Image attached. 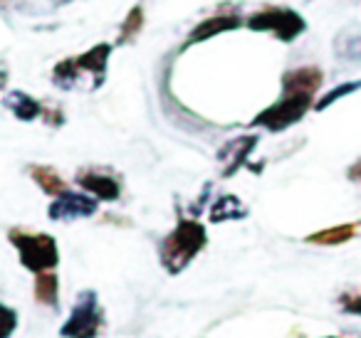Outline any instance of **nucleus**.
<instances>
[{
  "label": "nucleus",
  "instance_id": "f257e3e1",
  "mask_svg": "<svg viewBox=\"0 0 361 338\" xmlns=\"http://www.w3.org/2000/svg\"><path fill=\"white\" fill-rule=\"evenodd\" d=\"M208 234L198 220H180L176 230L161 244V264L169 274H178L206 247Z\"/></svg>",
  "mask_w": 361,
  "mask_h": 338
},
{
  "label": "nucleus",
  "instance_id": "f03ea898",
  "mask_svg": "<svg viewBox=\"0 0 361 338\" xmlns=\"http://www.w3.org/2000/svg\"><path fill=\"white\" fill-rule=\"evenodd\" d=\"M8 239L18 247L20 252V262L25 264V269L40 274L50 272L60 264V252H57L55 237L42 232H23V230H11Z\"/></svg>",
  "mask_w": 361,
  "mask_h": 338
},
{
  "label": "nucleus",
  "instance_id": "7ed1b4c3",
  "mask_svg": "<svg viewBox=\"0 0 361 338\" xmlns=\"http://www.w3.org/2000/svg\"><path fill=\"white\" fill-rule=\"evenodd\" d=\"M247 27L255 32H272L277 40L292 42L307 30V23L300 13L290 8H265L247 20Z\"/></svg>",
  "mask_w": 361,
  "mask_h": 338
},
{
  "label": "nucleus",
  "instance_id": "20e7f679",
  "mask_svg": "<svg viewBox=\"0 0 361 338\" xmlns=\"http://www.w3.org/2000/svg\"><path fill=\"white\" fill-rule=\"evenodd\" d=\"M314 94H282L280 101L267 106L262 114L250 121V126H265L267 131H285L310 111Z\"/></svg>",
  "mask_w": 361,
  "mask_h": 338
},
{
  "label": "nucleus",
  "instance_id": "39448f33",
  "mask_svg": "<svg viewBox=\"0 0 361 338\" xmlns=\"http://www.w3.org/2000/svg\"><path fill=\"white\" fill-rule=\"evenodd\" d=\"M102 328V308L94 292H82L72 308V316L62 326L65 338H94Z\"/></svg>",
  "mask_w": 361,
  "mask_h": 338
},
{
  "label": "nucleus",
  "instance_id": "423d86ee",
  "mask_svg": "<svg viewBox=\"0 0 361 338\" xmlns=\"http://www.w3.org/2000/svg\"><path fill=\"white\" fill-rule=\"evenodd\" d=\"M97 213V198H90L85 193H75V190H65L55 198L50 205V220L55 223H67V220H80L90 218Z\"/></svg>",
  "mask_w": 361,
  "mask_h": 338
},
{
  "label": "nucleus",
  "instance_id": "0eeeda50",
  "mask_svg": "<svg viewBox=\"0 0 361 338\" xmlns=\"http://www.w3.org/2000/svg\"><path fill=\"white\" fill-rule=\"evenodd\" d=\"M255 146H257V136H252V134L228 141V144L221 149V154H218V158L223 161V175H226V178H231L238 168H243V165H245V161H247V156L252 154V149H255Z\"/></svg>",
  "mask_w": 361,
  "mask_h": 338
},
{
  "label": "nucleus",
  "instance_id": "6e6552de",
  "mask_svg": "<svg viewBox=\"0 0 361 338\" xmlns=\"http://www.w3.org/2000/svg\"><path fill=\"white\" fill-rule=\"evenodd\" d=\"M77 183L99 200H116L121 195L119 180L109 173H102V170H80L77 173Z\"/></svg>",
  "mask_w": 361,
  "mask_h": 338
},
{
  "label": "nucleus",
  "instance_id": "1a4fd4ad",
  "mask_svg": "<svg viewBox=\"0 0 361 338\" xmlns=\"http://www.w3.org/2000/svg\"><path fill=\"white\" fill-rule=\"evenodd\" d=\"M322 72L317 67H302L292 70L282 77V94H314L322 87Z\"/></svg>",
  "mask_w": 361,
  "mask_h": 338
},
{
  "label": "nucleus",
  "instance_id": "9d476101",
  "mask_svg": "<svg viewBox=\"0 0 361 338\" xmlns=\"http://www.w3.org/2000/svg\"><path fill=\"white\" fill-rule=\"evenodd\" d=\"M109 55H111V45L102 42V45H94L90 52H85V55L77 57V62H80V70L94 77V84H92V89H97V87L104 82V72H106Z\"/></svg>",
  "mask_w": 361,
  "mask_h": 338
},
{
  "label": "nucleus",
  "instance_id": "9b49d317",
  "mask_svg": "<svg viewBox=\"0 0 361 338\" xmlns=\"http://www.w3.org/2000/svg\"><path fill=\"white\" fill-rule=\"evenodd\" d=\"M235 27H240V18L238 15H226V13L213 15V18H208V20H203L201 25L193 27L191 37H188V45H193V42H203L213 35H221V32L235 30Z\"/></svg>",
  "mask_w": 361,
  "mask_h": 338
},
{
  "label": "nucleus",
  "instance_id": "f8f14e48",
  "mask_svg": "<svg viewBox=\"0 0 361 338\" xmlns=\"http://www.w3.org/2000/svg\"><path fill=\"white\" fill-rule=\"evenodd\" d=\"M3 106H6L8 111H13V116H18L20 121H32L42 114L40 101H35L27 92H20V89L8 92L6 99H3Z\"/></svg>",
  "mask_w": 361,
  "mask_h": 338
},
{
  "label": "nucleus",
  "instance_id": "ddd939ff",
  "mask_svg": "<svg viewBox=\"0 0 361 338\" xmlns=\"http://www.w3.org/2000/svg\"><path fill=\"white\" fill-rule=\"evenodd\" d=\"M334 55L344 62H361V30H344L334 40Z\"/></svg>",
  "mask_w": 361,
  "mask_h": 338
},
{
  "label": "nucleus",
  "instance_id": "4468645a",
  "mask_svg": "<svg viewBox=\"0 0 361 338\" xmlns=\"http://www.w3.org/2000/svg\"><path fill=\"white\" fill-rule=\"evenodd\" d=\"M247 210L235 195H221L211 208V223H226V220L245 218Z\"/></svg>",
  "mask_w": 361,
  "mask_h": 338
},
{
  "label": "nucleus",
  "instance_id": "2eb2a0df",
  "mask_svg": "<svg viewBox=\"0 0 361 338\" xmlns=\"http://www.w3.org/2000/svg\"><path fill=\"white\" fill-rule=\"evenodd\" d=\"M356 230H359V225H354V223L336 225V227H329V230H322V232L310 234V237H307V242L324 244V247H331V244H344V242H349V239L354 237Z\"/></svg>",
  "mask_w": 361,
  "mask_h": 338
},
{
  "label": "nucleus",
  "instance_id": "dca6fc26",
  "mask_svg": "<svg viewBox=\"0 0 361 338\" xmlns=\"http://www.w3.org/2000/svg\"><path fill=\"white\" fill-rule=\"evenodd\" d=\"M80 62H77V57H70V60H62L60 65L55 67V75H52V82H55V87H60V89H75L77 82H80Z\"/></svg>",
  "mask_w": 361,
  "mask_h": 338
},
{
  "label": "nucleus",
  "instance_id": "f3484780",
  "mask_svg": "<svg viewBox=\"0 0 361 338\" xmlns=\"http://www.w3.org/2000/svg\"><path fill=\"white\" fill-rule=\"evenodd\" d=\"M30 175L35 178V183L50 195H60V193H65V190H67L65 180H62L52 168H47V165H32Z\"/></svg>",
  "mask_w": 361,
  "mask_h": 338
},
{
  "label": "nucleus",
  "instance_id": "a211bd4d",
  "mask_svg": "<svg viewBox=\"0 0 361 338\" xmlns=\"http://www.w3.org/2000/svg\"><path fill=\"white\" fill-rule=\"evenodd\" d=\"M57 292H60V282L52 272H40L35 279V299L45 306H55Z\"/></svg>",
  "mask_w": 361,
  "mask_h": 338
},
{
  "label": "nucleus",
  "instance_id": "6ab92c4d",
  "mask_svg": "<svg viewBox=\"0 0 361 338\" xmlns=\"http://www.w3.org/2000/svg\"><path fill=\"white\" fill-rule=\"evenodd\" d=\"M359 89H361V80H356V82H346V84L334 87V89L326 92V94L322 96L319 101H314V109H317V111H324L326 106H331V104H334V101H339L341 96L351 94V92H359Z\"/></svg>",
  "mask_w": 361,
  "mask_h": 338
},
{
  "label": "nucleus",
  "instance_id": "aec40b11",
  "mask_svg": "<svg viewBox=\"0 0 361 338\" xmlns=\"http://www.w3.org/2000/svg\"><path fill=\"white\" fill-rule=\"evenodd\" d=\"M141 23H144V11H141V8H134V11L129 13V18H126V20L121 23L119 45H124V42H129L131 37H134L136 32L141 30Z\"/></svg>",
  "mask_w": 361,
  "mask_h": 338
},
{
  "label": "nucleus",
  "instance_id": "412c9836",
  "mask_svg": "<svg viewBox=\"0 0 361 338\" xmlns=\"http://www.w3.org/2000/svg\"><path fill=\"white\" fill-rule=\"evenodd\" d=\"M339 303L346 313H356L361 316V289H349L339 296Z\"/></svg>",
  "mask_w": 361,
  "mask_h": 338
},
{
  "label": "nucleus",
  "instance_id": "4be33fe9",
  "mask_svg": "<svg viewBox=\"0 0 361 338\" xmlns=\"http://www.w3.org/2000/svg\"><path fill=\"white\" fill-rule=\"evenodd\" d=\"M6 316H8V321H6V328H3V338L11 336L13 328H16V311H13L11 306H6Z\"/></svg>",
  "mask_w": 361,
  "mask_h": 338
},
{
  "label": "nucleus",
  "instance_id": "5701e85b",
  "mask_svg": "<svg viewBox=\"0 0 361 338\" xmlns=\"http://www.w3.org/2000/svg\"><path fill=\"white\" fill-rule=\"evenodd\" d=\"M349 178H356V180H361V161L359 163H354L349 168Z\"/></svg>",
  "mask_w": 361,
  "mask_h": 338
}]
</instances>
